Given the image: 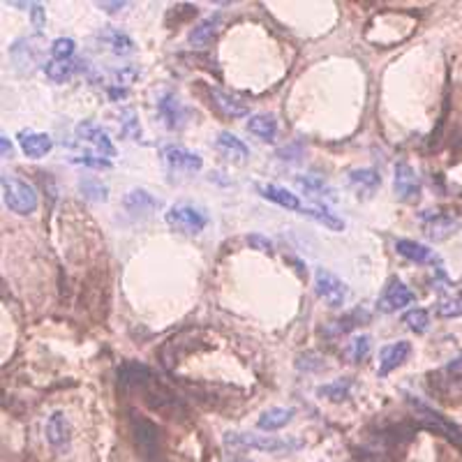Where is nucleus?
<instances>
[{
    "label": "nucleus",
    "instance_id": "18",
    "mask_svg": "<svg viewBox=\"0 0 462 462\" xmlns=\"http://www.w3.org/2000/svg\"><path fill=\"white\" fill-rule=\"evenodd\" d=\"M248 132L255 134V137H259L261 141H275L277 123H275L273 115L257 113V115H252V118L248 120Z\"/></svg>",
    "mask_w": 462,
    "mask_h": 462
},
{
    "label": "nucleus",
    "instance_id": "35",
    "mask_svg": "<svg viewBox=\"0 0 462 462\" xmlns=\"http://www.w3.org/2000/svg\"><path fill=\"white\" fill-rule=\"evenodd\" d=\"M248 243L252 248H257V250H261V252H270L273 250V243H270L268 239H264L261 234H252V236H248Z\"/></svg>",
    "mask_w": 462,
    "mask_h": 462
},
{
    "label": "nucleus",
    "instance_id": "16",
    "mask_svg": "<svg viewBox=\"0 0 462 462\" xmlns=\"http://www.w3.org/2000/svg\"><path fill=\"white\" fill-rule=\"evenodd\" d=\"M396 250H398V255L405 257V259L416 261V264H434L437 261V255H434L430 248L421 246V243H416V241L400 239L396 243Z\"/></svg>",
    "mask_w": 462,
    "mask_h": 462
},
{
    "label": "nucleus",
    "instance_id": "12",
    "mask_svg": "<svg viewBox=\"0 0 462 462\" xmlns=\"http://www.w3.org/2000/svg\"><path fill=\"white\" fill-rule=\"evenodd\" d=\"M346 183H349V187L356 192V196H370L382 185V178H379L375 169H354V172L349 174V178H346Z\"/></svg>",
    "mask_w": 462,
    "mask_h": 462
},
{
    "label": "nucleus",
    "instance_id": "19",
    "mask_svg": "<svg viewBox=\"0 0 462 462\" xmlns=\"http://www.w3.org/2000/svg\"><path fill=\"white\" fill-rule=\"evenodd\" d=\"M217 24H220V17H208L203 19L199 26H194L192 33H190V44L194 46V49H203V46L210 44V39L215 37L217 33Z\"/></svg>",
    "mask_w": 462,
    "mask_h": 462
},
{
    "label": "nucleus",
    "instance_id": "36",
    "mask_svg": "<svg viewBox=\"0 0 462 462\" xmlns=\"http://www.w3.org/2000/svg\"><path fill=\"white\" fill-rule=\"evenodd\" d=\"M30 15H33V24H35V28L42 30L44 28V10H42V5H33Z\"/></svg>",
    "mask_w": 462,
    "mask_h": 462
},
{
    "label": "nucleus",
    "instance_id": "1",
    "mask_svg": "<svg viewBox=\"0 0 462 462\" xmlns=\"http://www.w3.org/2000/svg\"><path fill=\"white\" fill-rule=\"evenodd\" d=\"M3 199L12 213L30 215L37 208V194L28 183L15 178L10 174H3Z\"/></svg>",
    "mask_w": 462,
    "mask_h": 462
},
{
    "label": "nucleus",
    "instance_id": "15",
    "mask_svg": "<svg viewBox=\"0 0 462 462\" xmlns=\"http://www.w3.org/2000/svg\"><path fill=\"white\" fill-rule=\"evenodd\" d=\"M291 418H294V409H291V407H270V409H266L259 416L257 427L266 432H275L287 425Z\"/></svg>",
    "mask_w": 462,
    "mask_h": 462
},
{
    "label": "nucleus",
    "instance_id": "5",
    "mask_svg": "<svg viewBox=\"0 0 462 462\" xmlns=\"http://www.w3.org/2000/svg\"><path fill=\"white\" fill-rule=\"evenodd\" d=\"M393 190H396L398 199L405 201V203L418 201V196H421L418 176H416V172H414L409 165H405V162L396 165V178H393Z\"/></svg>",
    "mask_w": 462,
    "mask_h": 462
},
{
    "label": "nucleus",
    "instance_id": "24",
    "mask_svg": "<svg viewBox=\"0 0 462 462\" xmlns=\"http://www.w3.org/2000/svg\"><path fill=\"white\" fill-rule=\"evenodd\" d=\"M77 65L79 63H74V60H51V63L44 65V72L53 84H63L65 79H70L74 74Z\"/></svg>",
    "mask_w": 462,
    "mask_h": 462
},
{
    "label": "nucleus",
    "instance_id": "29",
    "mask_svg": "<svg viewBox=\"0 0 462 462\" xmlns=\"http://www.w3.org/2000/svg\"><path fill=\"white\" fill-rule=\"evenodd\" d=\"M349 389H351V384L346 382V379H340V382H335V384H329V386L317 389V393L319 396L333 400V403H340V400H344L346 396H349Z\"/></svg>",
    "mask_w": 462,
    "mask_h": 462
},
{
    "label": "nucleus",
    "instance_id": "39",
    "mask_svg": "<svg viewBox=\"0 0 462 462\" xmlns=\"http://www.w3.org/2000/svg\"><path fill=\"white\" fill-rule=\"evenodd\" d=\"M448 370H451V372H458V370H462V356L455 358L453 363H448Z\"/></svg>",
    "mask_w": 462,
    "mask_h": 462
},
{
    "label": "nucleus",
    "instance_id": "31",
    "mask_svg": "<svg viewBox=\"0 0 462 462\" xmlns=\"http://www.w3.org/2000/svg\"><path fill=\"white\" fill-rule=\"evenodd\" d=\"M403 322L409 326L412 331L425 333L427 326H430V315H427L425 310H409V312H407V315L403 317Z\"/></svg>",
    "mask_w": 462,
    "mask_h": 462
},
{
    "label": "nucleus",
    "instance_id": "23",
    "mask_svg": "<svg viewBox=\"0 0 462 462\" xmlns=\"http://www.w3.org/2000/svg\"><path fill=\"white\" fill-rule=\"evenodd\" d=\"M453 229H458V222L453 217H444V215H434L430 222L425 224V234L430 236L432 241H441L446 236L453 234Z\"/></svg>",
    "mask_w": 462,
    "mask_h": 462
},
{
    "label": "nucleus",
    "instance_id": "8",
    "mask_svg": "<svg viewBox=\"0 0 462 462\" xmlns=\"http://www.w3.org/2000/svg\"><path fill=\"white\" fill-rule=\"evenodd\" d=\"M165 162L169 165L172 172H181V174H194L203 167L201 158L196 153H190L181 146H169L165 148Z\"/></svg>",
    "mask_w": 462,
    "mask_h": 462
},
{
    "label": "nucleus",
    "instance_id": "37",
    "mask_svg": "<svg viewBox=\"0 0 462 462\" xmlns=\"http://www.w3.org/2000/svg\"><path fill=\"white\" fill-rule=\"evenodd\" d=\"M98 8H102L104 12H118L120 8H125V3H98Z\"/></svg>",
    "mask_w": 462,
    "mask_h": 462
},
{
    "label": "nucleus",
    "instance_id": "34",
    "mask_svg": "<svg viewBox=\"0 0 462 462\" xmlns=\"http://www.w3.org/2000/svg\"><path fill=\"white\" fill-rule=\"evenodd\" d=\"M72 162H79V165H86V167H98V169H109V167H111V162H109V160L93 158V155H84V158H74Z\"/></svg>",
    "mask_w": 462,
    "mask_h": 462
},
{
    "label": "nucleus",
    "instance_id": "40",
    "mask_svg": "<svg viewBox=\"0 0 462 462\" xmlns=\"http://www.w3.org/2000/svg\"><path fill=\"white\" fill-rule=\"evenodd\" d=\"M246 462H250V460H246Z\"/></svg>",
    "mask_w": 462,
    "mask_h": 462
},
{
    "label": "nucleus",
    "instance_id": "21",
    "mask_svg": "<svg viewBox=\"0 0 462 462\" xmlns=\"http://www.w3.org/2000/svg\"><path fill=\"white\" fill-rule=\"evenodd\" d=\"M158 206L160 201L155 199L153 194H148L146 190H132V192L125 196V208L132 210V213H146V210H153Z\"/></svg>",
    "mask_w": 462,
    "mask_h": 462
},
{
    "label": "nucleus",
    "instance_id": "11",
    "mask_svg": "<svg viewBox=\"0 0 462 462\" xmlns=\"http://www.w3.org/2000/svg\"><path fill=\"white\" fill-rule=\"evenodd\" d=\"M414 301V294L409 289L405 287L400 280H391L389 287L384 289L382 298H379L377 308L382 312H396L400 308H405V305H409Z\"/></svg>",
    "mask_w": 462,
    "mask_h": 462
},
{
    "label": "nucleus",
    "instance_id": "6",
    "mask_svg": "<svg viewBox=\"0 0 462 462\" xmlns=\"http://www.w3.org/2000/svg\"><path fill=\"white\" fill-rule=\"evenodd\" d=\"M77 137L81 141H88L95 151L100 153V158H115V148L111 144V139H109V134L98 127L91 120H84V123L77 125Z\"/></svg>",
    "mask_w": 462,
    "mask_h": 462
},
{
    "label": "nucleus",
    "instance_id": "10",
    "mask_svg": "<svg viewBox=\"0 0 462 462\" xmlns=\"http://www.w3.org/2000/svg\"><path fill=\"white\" fill-rule=\"evenodd\" d=\"M409 351H412V344L405 342V340L382 346V351H379V370H377L379 377H386L391 370L403 365L407 361V356H409Z\"/></svg>",
    "mask_w": 462,
    "mask_h": 462
},
{
    "label": "nucleus",
    "instance_id": "7",
    "mask_svg": "<svg viewBox=\"0 0 462 462\" xmlns=\"http://www.w3.org/2000/svg\"><path fill=\"white\" fill-rule=\"evenodd\" d=\"M70 421L65 418L63 412H53L46 421V441L58 453H65L70 448Z\"/></svg>",
    "mask_w": 462,
    "mask_h": 462
},
{
    "label": "nucleus",
    "instance_id": "28",
    "mask_svg": "<svg viewBox=\"0 0 462 462\" xmlns=\"http://www.w3.org/2000/svg\"><path fill=\"white\" fill-rule=\"evenodd\" d=\"M370 344H372L370 335H358V338L351 340L349 344H346V356H349L354 363L363 361V358L368 356V351H370Z\"/></svg>",
    "mask_w": 462,
    "mask_h": 462
},
{
    "label": "nucleus",
    "instance_id": "9",
    "mask_svg": "<svg viewBox=\"0 0 462 462\" xmlns=\"http://www.w3.org/2000/svg\"><path fill=\"white\" fill-rule=\"evenodd\" d=\"M17 141H19V146H21V151L33 160L44 158V155L53 148V141L49 134L35 132V130H21L17 134Z\"/></svg>",
    "mask_w": 462,
    "mask_h": 462
},
{
    "label": "nucleus",
    "instance_id": "13",
    "mask_svg": "<svg viewBox=\"0 0 462 462\" xmlns=\"http://www.w3.org/2000/svg\"><path fill=\"white\" fill-rule=\"evenodd\" d=\"M257 190H259V194L264 196V199L273 201L277 203V206L282 208H289V210H301V201H298L296 194H291L287 187H280V185H273V183H268V185H264V183H259L257 185Z\"/></svg>",
    "mask_w": 462,
    "mask_h": 462
},
{
    "label": "nucleus",
    "instance_id": "14",
    "mask_svg": "<svg viewBox=\"0 0 462 462\" xmlns=\"http://www.w3.org/2000/svg\"><path fill=\"white\" fill-rule=\"evenodd\" d=\"M158 109H160V115L165 118L167 127H172V130H178L185 123V109L181 107V102L176 95L167 93L165 98L158 102Z\"/></svg>",
    "mask_w": 462,
    "mask_h": 462
},
{
    "label": "nucleus",
    "instance_id": "27",
    "mask_svg": "<svg viewBox=\"0 0 462 462\" xmlns=\"http://www.w3.org/2000/svg\"><path fill=\"white\" fill-rule=\"evenodd\" d=\"M79 190L84 192L86 199L91 201H107V185H102V181L98 178H84L79 183Z\"/></svg>",
    "mask_w": 462,
    "mask_h": 462
},
{
    "label": "nucleus",
    "instance_id": "22",
    "mask_svg": "<svg viewBox=\"0 0 462 462\" xmlns=\"http://www.w3.org/2000/svg\"><path fill=\"white\" fill-rule=\"evenodd\" d=\"M213 98L217 102V107H220L227 115H231V118H243V115H248V107L243 104L241 100L231 98V95L220 91V88H213Z\"/></svg>",
    "mask_w": 462,
    "mask_h": 462
},
{
    "label": "nucleus",
    "instance_id": "20",
    "mask_svg": "<svg viewBox=\"0 0 462 462\" xmlns=\"http://www.w3.org/2000/svg\"><path fill=\"white\" fill-rule=\"evenodd\" d=\"M301 213L312 217V220H317L319 224H324V227H329L333 231H342L344 229V222L340 220L335 213H331V210L326 206H322V203H315V206H303Z\"/></svg>",
    "mask_w": 462,
    "mask_h": 462
},
{
    "label": "nucleus",
    "instance_id": "25",
    "mask_svg": "<svg viewBox=\"0 0 462 462\" xmlns=\"http://www.w3.org/2000/svg\"><path fill=\"white\" fill-rule=\"evenodd\" d=\"M437 312L441 317H462V294L460 291H451V294L441 296L437 303Z\"/></svg>",
    "mask_w": 462,
    "mask_h": 462
},
{
    "label": "nucleus",
    "instance_id": "17",
    "mask_svg": "<svg viewBox=\"0 0 462 462\" xmlns=\"http://www.w3.org/2000/svg\"><path fill=\"white\" fill-rule=\"evenodd\" d=\"M217 148H220V153L227 155L229 160L234 162H246L248 155H250V148L243 144L239 137H234L231 132H220L217 134Z\"/></svg>",
    "mask_w": 462,
    "mask_h": 462
},
{
    "label": "nucleus",
    "instance_id": "38",
    "mask_svg": "<svg viewBox=\"0 0 462 462\" xmlns=\"http://www.w3.org/2000/svg\"><path fill=\"white\" fill-rule=\"evenodd\" d=\"M0 144H3V158H12V144L8 137H0Z\"/></svg>",
    "mask_w": 462,
    "mask_h": 462
},
{
    "label": "nucleus",
    "instance_id": "33",
    "mask_svg": "<svg viewBox=\"0 0 462 462\" xmlns=\"http://www.w3.org/2000/svg\"><path fill=\"white\" fill-rule=\"evenodd\" d=\"M137 70L134 67H123L120 72H115V77H113V86H130L134 79H137Z\"/></svg>",
    "mask_w": 462,
    "mask_h": 462
},
{
    "label": "nucleus",
    "instance_id": "32",
    "mask_svg": "<svg viewBox=\"0 0 462 462\" xmlns=\"http://www.w3.org/2000/svg\"><path fill=\"white\" fill-rule=\"evenodd\" d=\"M296 185L301 187V190H305V192L312 194V196H319V194H324V192H331V190L324 185V181H319L317 176H305V178H296Z\"/></svg>",
    "mask_w": 462,
    "mask_h": 462
},
{
    "label": "nucleus",
    "instance_id": "4",
    "mask_svg": "<svg viewBox=\"0 0 462 462\" xmlns=\"http://www.w3.org/2000/svg\"><path fill=\"white\" fill-rule=\"evenodd\" d=\"M315 287L317 296L324 298L329 303V308H342L346 301V284L340 280L338 275H333L331 270L319 268L315 273Z\"/></svg>",
    "mask_w": 462,
    "mask_h": 462
},
{
    "label": "nucleus",
    "instance_id": "3",
    "mask_svg": "<svg viewBox=\"0 0 462 462\" xmlns=\"http://www.w3.org/2000/svg\"><path fill=\"white\" fill-rule=\"evenodd\" d=\"M227 446H250V448H259V451L266 453H284V451H296V448L303 446L301 439H277L270 437V434H241V432H229Z\"/></svg>",
    "mask_w": 462,
    "mask_h": 462
},
{
    "label": "nucleus",
    "instance_id": "30",
    "mask_svg": "<svg viewBox=\"0 0 462 462\" xmlns=\"http://www.w3.org/2000/svg\"><path fill=\"white\" fill-rule=\"evenodd\" d=\"M74 49H77V44L72 37H58L51 44V56L53 60H70L74 56Z\"/></svg>",
    "mask_w": 462,
    "mask_h": 462
},
{
    "label": "nucleus",
    "instance_id": "2",
    "mask_svg": "<svg viewBox=\"0 0 462 462\" xmlns=\"http://www.w3.org/2000/svg\"><path fill=\"white\" fill-rule=\"evenodd\" d=\"M167 224L174 231H178V234L196 236L201 234L203 227L208 224V215L203 208L192 206V203H176V206L169 208Z\"/></svg>",
    "mask_w": 462,
    "mask_h": 462
},
{
    "label": "nucleus",
    "instance_id": "26",
    "mask_svg": "<svg viewBox=\"0 0 462 462\" xmlns=\"http://www.w3.org/2000/svg\"><path fill=\"white\" fill-rule=\"evenodd\" d=\"M107 44L111 46V51L115 53V56H130V53L134 51V42L125 35V33H120V30L109 33Z\"/></svg>",
    "mask_w": 462,
    "mask_h": 462
}]
</instances>
